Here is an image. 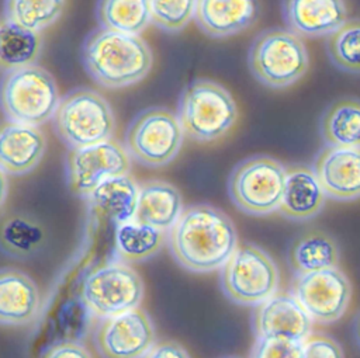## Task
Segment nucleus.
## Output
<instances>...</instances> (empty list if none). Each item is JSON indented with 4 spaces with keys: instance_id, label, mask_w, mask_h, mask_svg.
<instances>
[{
    "instance_id": "obj_29",
    "label": "nucleus",
    "mask_w": 360,
    "mask_h": 358,
    "mask_svg": "<svg viewBox=\"0 0 360 358\" xmlns=\"http://www.w3.org/2000/svg\"><path fill=\"white\" fill-rule=\"evenodd\" d=\"M326 53L339 70L360 74V18L347 20L326 37Z\"/></svg>"
},
{
    "instance_id": "obj_11",
    "label": "nucleus",
    "mask_w": 360,
    "mask_h": 358,
    "mask_svg": "<svg viewBox=\"0 0 360 358\" xmlns=\"http://www.w3.org/2000/svg\"><path fill=\"white\" fill-rule=\"evenodd\" d=\"M131 161L125 146L114 139L93 146L69 149L65 160L68 187L76 197L87 199L104 181L129 175Z\"/></svg>"
},
{
    "instance_id": "obj_12",
    "label": "nucleus",
    "mask_w": 360,
    "mask_h": 358,
    "mask_svg": "<svg viewBox=\"0 0 360 358\" xmlns=\"http://www.w3.org/2000/svg\"><path fill=\"white\" fill-rule=\"evenodd\" d=\"M93 343L101 358H143L156 344V333L149 314L136 307L100 319Z\"/></svg>"
},
{
    "instance_id": "obj_2",
    "label": "nucleus",
    "mask_w": 360,
    "mask_h": 358,
    "mask_svg": "<svg viewBox=\"0 0 360 358\" xmlns=\"http://www.w3.org/2000/svg\"><path fill=\"white\" fill-rule=\"evenodd\" d=\"M80 58L86 73L100 87L134 86L152 69V51L139 35L96 28L84 38Z\"/></svg>"
},
{
    "instance_id": "obj_22",
    "label": "nucleus",
    "mask_w": 360,
    "mask_h": 358,
    "mask_svg": "<svg viewBox=\"0 0 360 358\" xmlns=\"http://www.w3.org/2000/svg\"><path fill=\"white\" fill-rule=\"evenodd\" d=\"M340 251L332 234L309 229L297 236L288 248V264L295 275L338 268Z\"/></svg>"
},
{
    "instance_id": "obj_13",
    "label": "nucleus",
    "mask_w": 360,
    "mask_h": 358,
    "mask_svg": "<svg viewBox=\"0 0 360 358\" xmlns=\"http://www.w3.org/2000/svg\"><path fill=\"white\" fill-rule=\"evenodd\" d=\"M292 296L312 320L329 324L345 314L352 298V285L343 271L330 268L295 275Z\"/></svg>"
},
{
    "instance_id": "obj_1",
    "label": "nucleus",
    "mask_w": 360,
    "mask_h": 358,
    "mask_svg": "<svg viewBox=\"0 0 360 358\" xmlns=\"http://www.w3.org/2000/svg\"><path fill=\"white\" fill-rule=\"evenodd\" d=\"M176 263L191 272L222 268L238 250V232L232 219L217 206H187L167 236Z\"/></svg>"
},
{
    "instance_id": "obj_26",
    "label": "nucleus",
    "mask_w": 360,
    "mask_h": 358,
    "mask_svg": "<svg viewBox=\"0 0 360 358\" xmlns=\"http://www.w3.org/2000/svg\"><path fill=\"white\" fill-rule=\"evenodd\" d=\"M46 241L45 227L27 213H13L3 219L1 250L15 260L34 257Z\"/></svg>"
},
{
    "instance_id": "obj_5",
    "label": "nucleus",
    "mask_w": 360,
    "mask_h": 358,
    "mask_svg": "<svg viewBox=\"0 0 360 358\" xmlns=\"http://www.w3.org/2000/svg\"><path fill=\"white\" fill-rule=\"evenodd\" d=\"M53 76L38 65L7 70L1 77V108L6 121L41 126L59 105Z\"/></svg>"
},
{
    "instance_id": "obj_34",
    "label": "nucleus",
    "mask_w": 360,
    "mask_h": 358,
    "mask_svg": "<svg viewBox=\"0 0 360 358\" xmlns=\"http://www.w3.org/2000/svg\"><path fill=\"white\" fill-rule=\"evenodd\" d=\"M41 358H93L90 351L79 341L63 340L51 345Z\"/></svg>"
},
{
    "instance_id": "obj_6",
    "label": "nucleus",
    "mask_w": 360,
    "mask_h": 358,
    "mask_svg": "<svg viewBox=\"0 0 360 358\" xmlns=\"http://www.w3.org/2000/svg\"><path fill=\"white\" fill-rule=\"evenodd\" d=\"M248 65L259 83L280 90L295 84L308 72L309 55L301 37L287 28H270L253 39Z\"/></svg>"
},
{
    "instance_id": "obj_31",
    "label": "nucleus",
    "mask_w": 360,
    "mask_h": 358,
    "mask_svg": "<svg viewBox=\"0 0 360 358\" xmlns=\"http://www.w3.org/2000/svg\"><path fill=\"white\" fill-rule=\"evenodd\" d=\"M150 21L159 29L176 34L183 31L195 13V0H149Z\"/></svg>"
},
{
    "instance_id": "obj_4",
    "label": "nucleus",
    "mask_w": 360,
    "mask_h": 358,
    "mask_svg": "<svg viewBox=\"0 0 360 358\" xmlns=\"http://www.w3.org/2000/svg\"><path fill=\"white\" fill-rule=\"evenodd\" d=\"M52 126L66 147L79 149L111 140L115 117L110 102L98 91L76 87L60 98Z\"/></svg>"
},
{
    "instance_id": "obj_21",
    "label": "nucleus",
    "mask_w": 360,
    "mask_h": 358,
    "mask_svg": "<svg viewBox=\"0 0 360 358\" xmlns=\"http://www.w3.org/2000/svg\"><path fill=\"white\" fill-rule=\"evenodd\" d=\"M180 191L170 183L149 180L139 185L135 220L170 232L183 213Z\"/></svg>"
},
{
    "instance_id": "obj_14",
    "label": "nucleus",
    "mask_w": 360,
    "mask_h": 358,
    "mask_svg": "<svg viewBox=\"0 0 360 358\" xmlns=\"http://www.w3.org/2000/svg\"><path fill=\"white\" fill-rule=\"evenodd\" d=\"M312 168L328 198L354 201L360 198V147L323 146Z\"/></svg>"
},
{
    "instance_id": "obj_16",
    "label": "nucleus",
    "mask_w": 360,
    "mask_h": 358,
    "mask_svg": "<svg viewBox=\"0 0 360 358\" xmlns=\"http://www.w3.org/2000/svg\"><path fill=\"white\" fill-rule=\"evenodd\" d=\"M287 29L301 38L329 37L347 21L345 0H281Z\"/></svg>"
},
{
    "instance_id": "obj_9",
    "label": "nucleus",
    "mask_w": 360,
    "mask_h": 358,
    "mask_svg": "<svg viewBox=\"0 0 360 358\" xmlns=\"http://www.w3.org/2000/svg\"><path fill=\"white\" fill-rule=\"evenodd\" d=\"M219 282L222 292L233 303L257 306L277 293L280 272L263 248L245 244L221 268Z\"/></svg>"
},
{
    "instance_id": "obj_27",
    "label": "nucleus",
    "mask_w": 360,
    "mask_h": 358,
    "mask_svg": "<svg viewBox=\"0 0 360 358\" xmlns=\"http://www.w3.org/2000/svg\"><path fill=\"white\" fill-rule=\"evenodd\" d=\"M167 236L169 232L132 219L117 226L115 248L121 261L142 263L160 251Z\"/></svg>"
},
{
    "instance_id": "obj_19",
    "label": "nucleus",
    "mask_w": 360,
    "mask_h": 358,
    "mask_svg": "<svg viewBox=\"0 0 360 358\" xmlns=\"http://www.w3.org/2000/svg\"><path fill=\"white\" fill-rule=\"evenodd\" d=\"M326 198L314 168L292 164L287 167V181L278 213L290 220H309L323 209Z\"/></svg>"
},
{
    "instance_id": "obj_32",
    "label": "nucleus",
    "mask_w": 360,
    "mask_h": 358,
    "mask_svg": "<svg viewBox=\"0 0 360 358\" xmlns=\"http://www.w3.org/2000/svg\"><path fill=\"white\" fill-rule=\"evenodd\" d=\"M304 343L277 337H256L250 358H302Z\"/></svg>"
},
{
    "instance_id": "obj_24",
    "label": "nucleus",
    "mask_w": 360,
    "mask_h": 358,
    "mask_svg": "<svg viewBox=\"0 0 360 358\" xmlns=\"http://www.w3.org/2000/svg\"><path fill=\"white\" fill-rule=\"evenodd\" d=\"M319 133L326 146L360 147V98L343 97L321 115Z\"/></svg>"
},
{
    "instance_id": "obj_28",
    "label": "nucleus",
    "mask_w": 360,
    "mask_h": 358,
    "mask_svg": "<svg viewBox=\"0 0 360 358\" xmlns=\"http://www.w3.org/2000/svg\"><path fill=\"white\" fill-rule=\"evenodd\" d=\"M96 18L101 28L139 35L152 22L149 0H97Z\"/></svg>"
},
{
    "instance_id": "obj_3",
    "label": "nucleus",
    "mask_w": 360,
    "mask_h": 358,
    "mask_svg": "<svg viewBox=\"0 0 360 358\" xmlns=\"http://www.w3.org/2000/svg\"><path fill=\"white\" fill-rule=\"evenodd\" d=\"M177 117L184 135L198 143L224 138L238 119V107L229 91L210 79H195L180 93Z\"/></svg>"
},
{
    "instance_id": "obj_17",
    "label": "nucleus",
    "mask_w": 360,
    "mask_h": 358,
    "mask_svg": "<svg viewBox=\"0 0 360 358\" xmlns=\"http://www.w3.org/2000/svg\"><path fill=\"white\" fill-rule=\"evenodd\" d=\"M259 0H195L194 21L211 38H228L252 27L260 17Z\"/></svg>"
},
{
    "instance_id": "obj_15",
    "label": "nucleus",
    "mask_w": 360,
    "mask_h": 358,
    "mask_svg": "<svg viewBox=\"0 0 360 358\" xmlns=\"http://www.w3.org/2000/svg\"><path fill=\"white\" fill-rule=\"evenodd\" d=\"M252 326L256 337H277L304 343L311 336L312 319L292 295L276 293L256 306Z\"/></svg>"
},
{
    "instance_id": "obj_8",
    "label": "nucleus",
    "mask_w": 360,
    "mask_h": 358,
    "mask_svg": "<svg viewBox=\"0 0 360 358\" xmlns=\"http://www.w3.org/2000/svg\"><path fill=\"white\" fill-rule=\"evenodd\" d=\"M184 131L177 114L163 107L138 112L127 128L124 146L132 160L146 167L172 163L183 146Z\"/></svg>"
},
{
    "instance_id": "obj_23",
    "label": "nucleus",
    "mask_w": 360,
    "mask_h": 358,
    "mask_svg": "<svg viewBox=\"0 0 360 358\" xmlns=\"http://www.w3.org/2000/svg\"><path fill=\"white\" fill-rule=\"evenodd\" d=\"M139 185L129 175L110 178L100 184L87 198L90 206L117 226L135 219Z\"/></svg>"
},
{
    "instance_id": "obj_33",
    "label": "nucleus",
    "mask_w": 360,
    "mask_h": 358,
    "mask_svg": "<svg viewBox=\"0 0 360 358\" xmlns=\"http://www.w3.org/2000/svg\"><path fill=\"white\" fill-rule=\"evenodd\" d=\"M302 358H345L340 344L325 334H311L304 341Z\"/></svg>"
},
{
    "instance_id": "obj_10",
    "label": "nucleus",
    "mask_w": 360,
    "mask_h": 358,
    "mask_svg": "<svg viewBox=\"0 0 360 358\" xmlns=\"http://www.w3.org/2000/svg\"><path fill=\"white\" fill-rule=\"evenodd\" d=\"M143 281L124 261L96 267L83 279L80 298L89 312L111 317L139 307L143 299Z\"/></svg>"
},
{
    "instance_id": "obj_20",
    "label": "nucleus",
    "mask_w": 360,
    "mask_h": 358,
    "mask_svg": "<svg viewBox=\"0 0 360 358\" xmlns=\"http://www.w3.org/2000/svg\"><path fill=\"white\" fill-rule=\"evenodd\" d=\"M37 284L20 270L3 268L0 272V323L18 327L32 321L39 310Z\"/></svg>"
},
{
    "instance_id": "obj_36",
    "label": "nucleus",
    "mask_w": 360,
    "mask_h": 358,
    "mask_svg": "<svg viewBox=\"0 0 360 358\" xmlns=\"http://www.w3.org/2000/svg\"><path fill=\"white\" fill-rule=\"evenodd\" d=\"M353 329H354V338L360 347V310L357 312L356 314V319H354V323H353Z\"/></svg>"
},
{
    "instance_id": "obj_18",
    "label": "nucleus",
    "mask_w": 360,
    "mask_h": 358,
    "mask_svg": "<svg viewBox=\"0 0 360 358\" xmlns=\"http://www.w3.org/2000/svg\"><path fill=\"white\" fill-rule=\"evenodd\" d=\"M46 139L38 126L6 121L0 133V167L4 174L24 175L42 160Z\"/></svg>"
},
{
    "instance_id": "obj_37",
    "label": "nucleus",
    "mask_w": 360,
    "mask_h": 358,
    "mask_svg": "<svg viewBox=\"0 0 360 358\" xmlns=\"http://www.w3.org/2000/svg\"><path fill=\"white\" fill-rule=\"evenodd\" d=\"M229 358H232V357H229Z\"/></svg>"
},
{
    "instance_id": "obj_30",
    "label": "nucleus",
    "mask_w": 360,
    "mask_h": 358,
    "mask_svg": "<svg viewBox=\"0 0 360 358\" xmlns=\"http://www.w3.org/2000/svg\"><path fill=\"white\" fill-rule=\"evenodd\" d=\"M66 0H4V17L41 32L60 17Z\"/></svg>"
},
{
    "instance_id": "obj_7",
    "label": "nucleus",
    "mask_w": 360,
    "mask_h": 358,
    "mask_svg": "<svg viewBox=\"0 0 360 358\" xmlns=\"http://www.w3.org/2000/svg\"><path fill=\"white\" fill-rule=\"evenodd\" d=\"M287 181V167L266 154L239 161L229 174L228 194L243 213L264 216L278 211Z\"/></svg>"
},
{
    "instance_id": "obj_35",
    "label": "nucleus",
    "mask_w": 360,
    "mask_h": 358,
    "mask_svg": "<svg viewBox=\"0 0 360 358\" xmlns=\"http://www.w3.org/2000/svg\"><path fill=\"white\" fill-rule=\"evenodd\" d=\"M143 358H191V357L180 343L166 340V341L156 343Z\"/></svg>"
},
{
    "instance_id": "obj_25",
    "label": "nucleus",
    "mask_w": 360,
    "mask_h": 358,
    "mask_svg": "<svg viewBox=\"0 0 360 358\" xmlns=\"http://www.w3.org/2000/svg\"><path fill=\"white\" fill-rule=\"evenodd\" d=\"M42 51L41 32L25 28L3 17L0 27V67L1 73L35 65Z\"/></svg>"
}]
</instances>
